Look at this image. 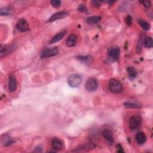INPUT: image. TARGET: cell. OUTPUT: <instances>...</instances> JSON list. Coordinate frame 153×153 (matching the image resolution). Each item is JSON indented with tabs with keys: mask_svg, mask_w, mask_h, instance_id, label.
Segmentation results:
<instances>
[{
	"mask_svg": "<svg viewBox=\"0 0 153 153\" xmlns=\"http://www.w3.org/2000/svg\"><path fill=\"white\" fill-rule=\"evenodd\" d=\"M68 15H69V13L67 12H65V11L58 12L55 13L54 14H53L52 16H51L48 19L47 22H51L55 21L56 20L62 19H64V18L67 17Z\"/></svg>",
	"mask_w": 153,
	"mask_h": 153,
	"instance_id": "obj_8",
	"label": "cell"
},
{
	"mask_svg": "<svg viewBox=\"0 0 153 153\" xmlns=\"http://www.w3.org/2000/svg\"><path fill=\"white\" fill-rule=\"evenodd\" d=\"M92 5L94 6V7H99L101 6V3L100 1H96V0H94V1H92Z\"/></svg>",
	"mask_w": 153,
	"mask_h": 153,
	"instance_id": "obj_26",
	"label": "cell"
},
{
	"mask_svg": "<svg viewBox=\"0 0 153 153\" xmlns=\"http://www.w3.org/2000/svg\"><path fill=\"white\" fill-rule=\"evenodd\" d=\"M138 23L144 30H146V31L149 30L150 29V28H151L150 25L147 22H146L144 20L139 19L138 20Z\"/></svg>",
	"mask_w": 153,
	"mask_h": 153,
	"instance_id": "obj_20",
	"label": "cell"
},
{
	"mask_svg": "<svg viewBox=\"0 0 153 153\" xmlns=\"http://www.w3.org/2000/svg\"><path fill=\"white\" fill-rule=\"evenodd\" d=\"M66 33V31H62L61 32H59L58 33V34H56V35H55L52 38V40H51L49 42V44H54V43H56L58 41H59L60 40H62V38H63L64 37V36L65 35Z\"/></svg>",
	"mask_w": 153,
	"mask_h": 153,
	"instance_id": "obj_14",
	"label": "cell"
},
{
	"mask_svg": "<svg viewBox=\"0 0 153 153\" xmlns=\"http://www.w3.org/2000/svg\"><path fill=\"white\" fill-rule=\"evenodd\" d=\"M147 140V136L145 134L142 132H139L136 135V141L137 143L139 145L144 144Z\"/></svg>",
	"mask_w": 153,
	"mask_h": 153,
	"instance_id": "obj_16",
	"label": "cell"
},
{
	"mask_svg": "<svg viewBox=\"0 0 153 153\" xmlns=\"http://www.w3.org/2000/svg\"><path fill=\"white\" fill-rule=\"evenodd\" d=\"M17 88V82L16 79L13 75H10L9 77V90L10 92H13L16 90Z\"/></svg>",
	"mask_w": 153,
	"mask_h": 153,
	"instance_id": "obj_12",
	"label": "cell"
},
{
	"mask_svg": "<svg viewBox=\"0 0 153 153\" xmlns=\"http://www.w3.org/2000/svg\"><path fill=\"white\" fill-rule=\"evenodd\" d=\"M77 42V37L75 34H71L66 40V44L69 47H74Z\"/></svg>",
	"mask_w": 153,
	"mask_h": 153,
	"instance_id": "obj_11",
	"label": "cell"
},
{
	"mask_svg": "<svg viewBox=\"0 0 153 153\" xmlns=\"http://www.w3.org/2000/svg\"><path fill=\"white\" fill-rule=\"evenodd\" d=\"M13 13V8L10 6L4 7L0 10V14L1 16L11 15Z\"/></svg>",
	"mask_w": 153,
	"mask_h": 153,
	"instance_id": "obj_17",
	"label": "cell"
},
{
	"mask_svg": "<svg viewBox=\"0 0 153 153\" xmlns=\"http://www.w3.org/2000/svg\"><path fill=\"white\" fill-rule=\"evenodd\" d=\"M51 4L54 7H59L61 4V1L59 0H53V1H51L50 2Z\"/></svg>",
	"mask_w": 153,
	"mask_h": 153,
	"instance_id": "obj_22",
	"label": "cell"
},
{
	"mask_svg": "<svg viewBox=\"0 0 153 153\" xmlns=\"http://www.w3.org/2000/svg\"><path fill=\"white\" fill-rule=\"evenodd\" d=\"M141 3L147 9H149L151 6V2L150 1H141Z\"/></svg>",
	"mask_w": 153,
	"mask_h": 153,
	"instance_id": "obj_25",
	"label": "cell"
},
{
	"mask_svg": "<svg viewBox=\"0 0 153 153\" xmlns=\"http://www.w3.org/2000/svg\"><path fill=\"white\" fill-rule=\"evenodd\" d=\"M78 10L82 13L87 12V9L84 4H80L78 7Z\"/></svg>",
	"mask_w": 153,
	"mask_h": 153,
	"instance_id": "obj_24",
	"label": "cell"
},
{
	"mask_svg": "<svg viewBox=\"0 0 153 153\" xmlns=\"http://www.w3.org/2000/svg\"><path fill=\"white\" fill-rule=\"evenodd\" d=\"M98 84L97 80L94 78L89 79L86 83L85 88L89 92H93L96 90Z\"/></svg>",
	"mask_w": 153,
	"mask_h": 153,
	"instance_id": "obj_6",
	"label": "cell"
},
{
	"mask_svg": "<svg viewBox=\"0 0 153 153\" xmlns=\"http://www.w3.org/2000/svg\"><path fill=\"white\" fill-rule=\"evenodd\" d=\"M132 20H133V18L131 15H128L126 18V23L127 24V25H128V26H131L132 23Z\"/></svg>",
	"mask_w": 153,
	"mask_h": 153,
	"instance_id": "obj_23",
	"label": "cell"
},
{
	"mask_svg": "<svg viewBox=\"0 0 153 153\" xmlns=\"http://www.w3.org/2000/svg\"><path fill=\"white\" fill-rule=\"evenodd\" d=\"M145 46L148 48H151L152 47V40L151 37H147L144 40Z\"/></svg>",
	"mask_w": 153,
	"mask_h": 153,
	"instance_id": "obj_21",
	"label": "cell"
},
{
	"mask_svg": "<svg viewBox=\"0 0 153 153\" xmlns=\"http://www.w3.org/2000/svg\"><path fill=\"white\" fill-rule=\"evenodd\" d=\"M95 147V145L92 143L84 144L83 145L76 147L74 150H72V152H86L92 149H94Z\"/></svg>",
	"mask_w": 153,
	"mask_h": 153,
	"instance_id": "obj_7",
	"label": "cell"
},
{
	"mask_svg": "<svg viewBox=\"0 0 153 153\" xmlns=\"http://www.w3.org/2000/svg\"><path fill=\"white\" fill-rule=\"evenodd\" d=\"M124 106L128 108H139L141 107V105L134 102H126L124 103Z\"/></svg>",
	"mask_w": 153,
	"mask_h": 153,
	"instance_id": "obj_19",
	"label": "cell"
},
{
	"mask_svg": "<svg viewBox=\"0 0 153 153\" xmlns=\"http://www.w3.org/2000/svg\"><path fill=\"white\" fill-rule=\"evenodd\" d=\"M59 53V49L57 47H54L51 48H47L44 50L41 53V58H47L56 56Z\"/></svg>",
	"mask_w": 153,
	"mask_h": 153,
	"instance_id": "obj_4",
	"label": "cell"
},
{
	"mask_svg": "<svg viewBox=\"0 0 153 153\" xmlns=\"http://www.w3.org/2000/svg\"><path fill=\"white\" fill-rule=\"evenodd\" d=\"M109 90L113 93H119L123 90V87L121 83L117 79L110 80L108 84Z\"/></svg>",
	"mask_w": 153,
	"mask_h": 153,
	"instance_id": "obj_1",
	"label": "cell"
},
{
	"mask_svg": "<svg viewBox=\"0 0 153 153\" xmlns=\"http://www.w3.org/2000/svg\"><path fill=\"white\" fill-rule=\"evenodd\" d=\"M117 151H118V152H124V151H123V149L121 146L120 144L117 145Z\"/></svg>",
	"mask_w": 153,
	"mask_h": 153,
	"instance_id": "obj_27",
	"label": "cell"
},
{
	"mask_svg": "<svg viewBox=\"0 0 153 153\" xmlns=\"http://www.w3.org/2000/svg\"><path fill=\"white\" fill-rule=\"evenodd\" d=\"M127 72L130 80L135 79L137 76V71L133 66H129L127 68Z\"/></svg>",
	"mask_w": 153,
	"mask_h": 153,
	"instance_id": "obj_15",
	"label": "cell"
},
{
	"mask_svg": "<svg viewBox=\"0 0 153 153\" xmlns=\"http://www.w3.org/2000/svg\"><path fill=\"white\" fill-rule=\"evenodd\" d=\"M101 17L99 16H93L88 17L86 19V22L89 24H96L100 22Z\"/></svg>",
	"mask_w": 153,
	"mask_h": 153,
	"instance_id": "obj_18",
	"label": "cell"
},
{
	"mask_svg": "<svg viewBox=\"0 0 153 153\" xmlns=\"http://www.w3.org/2000/svg\"><path fill=\"white\" fill-rule=\"evenodd\" d=\"M102 135L104 138L110 142H114V138L113 132L109 129H105L102 132Z\"/></svg>",
	"mask_w": 153,
	"mask_h": 153,
	"instance_id": "obj_13",
	"label": "cell"
},
{
	"mask_svg": "<svg viewBox=\"0 0 153 153\" xmlns=\"http://www.w3.org/2000/svg\"><path fill=\"white\" fill-rule=\"evenodd\" d=\"M52 147L53 149L56 151L62 149L63 147V144L61 139L57 138H55L52 141Z\"/></svg>",
	"mask_w": 153,
	"mask_h": 153,
	"instance_id": "obj_10",
	"label": "cell"
},
{
	"mask_svg": "<svg viewBox=\"0 0 153 153\" xmlns=\"http://www.w3.org/2000/svg\"><path fill=\"white\" fill-rule=\"evenodd\" d=\"M108 56L115 61H117L120 57V49L117 47H112L108 50Z\"/></svg>",
	"mask_w": 153,
	"mask_h": 153,
	"instance_id": "obj_9",
	"label": "cell"
},
{
	"mask_svg": "<svg viewBox=\"0 0 153 153\" xmlns=\"http://www.w3.org/2000/svg\"><path fill=\"white\" fill-rule=\"evenodd\" d=\"M142 122V119L139 115H133L129 121V128L131 131H134L136 130Z\"/></svg>",
	"mask_w": 153,
	"mask_h": 153,
	"instance_id": "obj_3",
	"label": "cell"
},
{
	"mask_svg": "<svg viewBox=\"0 0 153 153\" xmlns=\"http://www.w3.org/2000/svg\"><path fill=\"white\" fill-rule=\"evenodd\" d=\"M82 82V78L79 74H72L68 79V84L72 87H79Z\"/></svg>",
	"mask_w": 153,
	"mask_h": 153,
	"instance_id": "obj_2",
	"label": "cell"
},
{
	"mask_svg": "<svg viewBox=\"0 0 153 153\" xmlns=\"http://www.w3.org/2000/svg\"><path fill=\"white\" fill-rule=\"evenodd\" d=\"M16 27L18 30L21 32H25L30 30L29 24L27 21L24 19H20L17 21L16 23Z\"/></svg>",
	"mask_w": 153,
	"mask_h": 153,
	"instance_id": "obj_5",
	"label": "cell"
}]
</instances>
